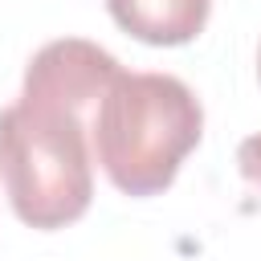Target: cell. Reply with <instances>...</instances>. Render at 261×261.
<instances>
[{"label": "cell", "instance_id": "277c9868", "mask_svg": "<svg viewBox=\"0 0 261 261\" xmlns=\"http://www.w3.org/2000/svg\"><path fill=\"white\" fill-rule=\"evenodd\" d=\"M106 12L143 45H188L204 33L212 0H106Z\"/></svg>", "mask_w": 261, "mask_h": 261}, {"label": "cell", "instance_id": "7a4b0ae2", "mask_svg": "<svg viewBox=\"0 0 261 261\" xmlns=\"http://www.w3.org/2000/svg\"><path fill=\"white\" fill-rule=\"evenodd\" d=\"M86 130L82 114L24 98L0 110V184L29 228L53 232L86 216L94 200Z\"/></svg>", "mask_w": 261, "mask_h": 261}, {"label": "cell", "instance_id": "3957f363", "mask_svg": "<svg viewBox=\"0 0 261 261\" xmlns=\"http://www.w3.org/2000/svg\"><path fill=\"white\" fill-rule=\"evenodd\" d=\"M118 73H122V65L102 45L82 41V37H61L33 53L20 98L57 106V110H73L86 118V110L102 102V94L110 90V82Z\"/></svg>", "mask_w": 261, "mask_h": 261}, {"label": "cell", "instance_id": "8992f818", "mask_svg": "<svg viewBox=\"0 0 261 261\" xmlns=\"http://www.w3.org/2000/svg\"><path fill=\"white\" fill-rule=\"evenodd\" d=\"M257 77H261V49H257Z\"/></svg>", "mask_w": 261, "mask_h": 261}, {"label": "cell", "instance_id": "6da1fadb", "mask_svg": "<svg viewBox=\"0 0 261 261\" xmlns=\"http://www.w3.org/2000/svg\"><path fill=\"white\" fill-rule=\"evenodd\" d=\"M94 159L126 196H159L204 135V106L175 73H118L90 118Z\"/></svg>", "mask_w": 261, "mask_h": 261}, {"label": "cell", "instance_id": "5b68a950", "mask_svg": "<svg viewBox=\"0 0 261 261\" xmlns=\"http://www.w3.org/2000/svg\"><path fill=\"white\" fill-rule=\"evenodd\" d=\"M237 167H241V175H245L253 188H261V135H249V139L237 147Z\"/></svg>", "mask_w": 261, "mask_h": 261}]
</instances>
